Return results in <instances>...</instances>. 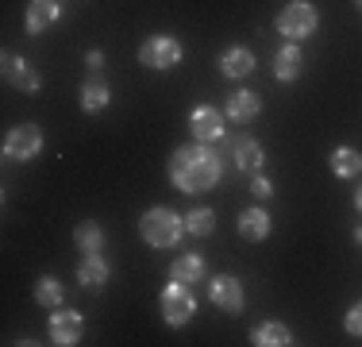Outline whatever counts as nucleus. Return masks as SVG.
<instances>
[{
  "mask_svg": "<svg viewBox=\"0 0 362 347\" xmlns=\"http://www.w3.org/2000/svg\"><path fill=\"white\" fill-rule=\"evenodd\" d=\"M355 243H358V247H362V224H358V228H355Z\"/></svg>",
  "mask_w": 362,
  "mask_h": 347,
  "instance_id": "c85d7f7f",
  "label": "nucleus"
},
{
  "mask_svg": "<svg viewBox=\"0 0 362 347\" xmlns=\"http://www.w3.org/2000/svg\"><path fill=\"white\" fill-rule=\"evenodd\" d=\"M35 301L42 309H62L66 305V285L58 282L54 274H42L35 282Z\"/></svg>",
  "mask_w": 362,
  "mask_h": 347,
  "instance_id": "4be33fe9",
  "label": "nucleus"
},
{
  "mask_svg": "<svg viewBox=\"0 0 362 347\" xmlns=\"http://www.w3.org/2000/svg\"><path fill=\"white\" fill-rule=\"evenodd\" d=\"M181 58H185V47H181L174 35H151L139 47V62L146 69H154V74H166V69L181 66Z\"/></svg>",
  "mask_w": 362,
  "mask_h": 347,
  "instance_id": "423d86ee",
  "label": "nucleus"
},
{
  "mask_svg": "<svg viewBox=\"0 0 362 347\" xmlns=\"http://www.w3.org/2000/svg\"><path fill=\"white\" fill-rule=\"evenodd\" d=\"M300 74H305V50H300V42H281L278 55H274V77L289 85Z\"/></svg>",
  "mask_w": 362,
  "mask_h": 347,
  "instance_id": "2eb2a0df",
  "label": "nucleus"
},
{
  "mask_svg": "<svg viewBox=\"0 0 362 347\" xmlns=\"http://www.w3.org/2000/svg\"><path fill=\"white\" fill-rule=\"evenodd\" d=\"M343 328H347L351 336H358V340H362V301H355V305L347 309V317H343Z\"/></svg>",
  "mask_w": 362,
  "mask_h": 347,
  "instance_id": "a878e982",
  "label": "nucleus"
},
{
  "mask_svg": "<svg viewBox=\"0 0 362 347\" xmlns=\"http://www.w3.org/2000/svg\"><path fill=\"white\" fill-rule=\"evenodd\" d=\"M170 278H177V282H185V285H197L204 278V258L197 255V251L177 255L174 263H170Z\"/></svg>",
  "mask_w": 362,
  "mask_h": 347,
  "instance_id": "412c9836",
  "label": "nucleus"
},
{
  "mask_svg": "<svg viewBox=\"0 0 362 347\" xmlns=\"http://www.w3.org/2000/svg\"><path fill=\"white\" fill-rule=\"evenodd\" d=\"M0 69H4V81L12 85V89H20V93H39L42 89V74L31 66V58L4 50V62H0Z\"/></svg>",
  "mask_w": 362,
  "mask_h": 347,
  "instance_id": "9d476101",
  "label": "nucleus"
},
{
  "mask_svg": "<svg viewBox=\"0 0 362 347\" xmlns=\"http://www.w3.org/2000/svg\"><path fill=\"white\" fill-rule=\"evenodd\" d=\"M81 332H85V317L77 309H50V320H47V336L54 347H74L81 343Z\"/></svg>",
  "mask_w": 362,
  "mask_h": 347,
  "instance_id": "6e6552de",
  "label": "nucleus"
},
{
  "mask_svg": "<svg viewBox=\"0 0 362 347\" xmlns=\"http://www.w3.org/2000/svg\"><path fill=\"white\" fill-rule=\"evenodd\" d=\"M355 208H358V216H362V186L355 189Z\"/></svg>",
  "mask_w": 362,
  "mask_h": 347,
  "instance_id": "cd10ccee",
  "label": "nucleus"
},
{
  "mask_svg": "<svg viewBox=\"0 0 362 347\" xmlns=\"http://www.w3.org/2000/svg\"><path fill=\"white\" fill-rule=\"evenodd\" d=\"M355 8H358V12H362V0H355Z\"/></svg>",
  "mask_w": 362,
  "mask_h": 347,
  "instance_id": "c756f323",
  "label": "nucleus"
},
{
  "mask_svg": "<svg viewBox=\"0 0 362 347\" xmlns=\"http://www.w3.org/2000/svg\"><path fill=\"white\" fill-rule=\"evenodd\" d=\"M158 309H162V320H166L170 328H185L189 320L197 317L193 285H185V282H177V278H170V282L162 285V293H158Z\"/></svg>",
  "mask_w": 362,
  "mask_h": 347,
  "instance_id": "20e7f679",
  "label": "nucleus"
},
{
  "mask_svg": "<svg viewBox=\"0 0 362 347\" xmlns=\"http://www.w3.org/2000/svg\"><path fill=\"white\" fill-rule=\"evenodd\" d=\"M0 151H4L8 162H31V159H39V154H42V127L31 124V120L8 127Z\"/></svg>",
  "mask_w": 362,
  "mask_h": 347,
  "instance_id": "39448f33",
  "label": "nucleus"
},
{
  "mask_svg": "<svg viewBox=\"0 0 362 347\" xmlns=\"http://www.w3.org/2000/svg\"><path fill=\"white\" fill-rule=\"evenodd\" d=\"M62 20V0H28V12H23V28L28 35H42Z\"/></svg>",
  "mask_w": 362,
  "mask_h": 347,
  "instance_id": "f8f14e48",
  "label": "nucleus"
},
{
  "mask_svg": "<svg viewBox=\"0 0 362 347\" xmlns=\"http://www.w3.org/2000/svg\"><path fill=\"white\" fill-rule=\"evenodd\" d=\"M223 178V159L212 151V143H189L170 154V186L185 197H201L216 189Z\"/></svg>",
  "mask_w": 362,
  "mask_h": 347,
  "instance_id": "f257e3e1",
  "label": "nucleus"
},
{
  "mask_svg": "<svg viewBox=\"0 0 362 347\" xmlns=\"http://www.w3.org/2000/svg\"><path fill=\"white\" fill-rule=\"evenodd\" d=\"M139 236H143L146 247H154V251L177 247V243L189 236L185 232V212H177V208H170V205L146 208V212L139 216Z\"/></svg>",
  "mask_w": 362,
  "mask_h": 347,
  "instance_id": "f03ea898",
  "label": "nucleus"
},
{
  "mask_svg": "<svg viewBox=\"0 0 362 347\" xmlns=\"http://www.w3.org/2000/svg\"><path fill=\"white\" fill-rule=\"evenodd\" d=\"M209 301L220 312H228V317L247 312V293H243V285H239V278H231V274H216V278H212V282H209Z\"/></svg>",
  "mask_w": 362,
  "mask_h": 347,
  "instance_id": "1a4fd4ad",
  "label": "nucleus"
},
{
  "mask_svg": "<svg viewBox=\"0 0 362 347\" xmlns=\"http://www.w3.org/2000/svg\"><path fill=\"white\" fill-rule=\"evenodd\" d=\"M77 104H81L85 116H97V112H105L112 104V85L105 81V77H89V81L81 85V93H77Z\"/></svg>",
  "mask_w": 362,
  "mask_h": 347,
  "instance_id": "f3484780",
  "label": "nucleus"
},
{
  "mask_svg": "<svg viewBox=\"0 0 362 347\" xmlns=\"http://www.w3.org/2000/svg\"><path fill=\"white\" fill-rule=\"evenodd\" d=\"M327 166H332L335 178L351 181V178H362V151L351 143H339L332 147V154H327Z\"/></svg>",
  "mask_w": 362,
  "mask_h": 347,
  "instance_id": "6ab92c4d",
  "label": "nucleus"
},
{
  "mask_svg": "<svg viewBox=\"0 0 362 347\" xmlns=\"http://www.w3.org/2000/svg\"><path fill=\"white\" fill-rule=\"evenodd\" d=\"M74 243L81 247V255H93V251L105 247V228H100L97 220H81L74 228Z\"/></svg>",
  "mask_w": 362,
  "mask_h": 347,
  "instance_id": "b1692460",
  "label": "nucleus"
},
{
  "mask_svg": "<svg viewBox=\"0 0 362 347\" xmlns=\"http://www.w3.org/2000/svg\"><path fill=\"white\" fill-rule=\"evenodd\" d=\"M85 66H89L93 74H100V69H105V50H100V47L85 50Z\"/></svg>",
  "mask_w": 362,
  "mask_h": 347,
  "instance_id": "bb28decb",
  "label": "nucleus"
},
{
  "mask_svg": "<svg viewBox=\"0 0 362 347\" xmlns=\"http://www.w3.org/2000/svg\"><path fill=\"white\" fill-rule=\"evenodd\" d=\"M251 343L255 347H289L293 343V328L286 320H262L251 328Z\"/></svg>",
  "mask_w": 362,
  "mask_h": 347,
  "instance_id": "aec40b11",
  "label": "nucleus"
},
{
  "mask_svg": "<svg viewBox=\"0 0 362 347\" xmlns=\"http://www.w3.org/2000/svg\"><path fill=\"white\" fill-rule=\"evenodd\" d=\"M235 228L247 243H262V239H270L274 220H270V212H266L262 205H251V208H243V212L235 216Z\"/></svg>",
  "mask_w": 362,
  "mask_h": 347,
  "instance_id": "ddd939ff",
  "label": "nucleus"
},
{
  "mask_svg": "<svg viewBox=\"0 0 362 347\" xmlns=\"http://www.w3.org/2000/svg\"><path fill=\"white\" fill-rule=\"evenodd\" d=\"M185 232H189V236H197V239H209L212 232H216V212L204 208V205L189 208V212H185Z\"/></svg>",
  "mask_w": 362,
  "mask_h": 347,
  "instance_id": "5701e85b",
  "label": "nucleus"
},
{
  "mask_svg": "<svg viewBox=\"0 0 362 347\" xmlns=\"http://www.w3.org/2000/svg\"><path fill=\"white\" fill-rule=\"evenodd\" d=\"M251 197H255V201H270V197H274V181L266 178L262 170L251 174Z\"/></svg>",
  "mask_w": 362,
  "mask_h": 347,
  "instance_id": "393cba45",
  "label": "nucleus"
},
{
  "mask_svg": "<svg viewBox=\"0 0 362 347\" xmlns=\"http://www.w3.org/2000/svg\"><path fill=\"white\" fill-rule=\"evenodd\" d=\"M316 28H320V8L313 0H289L274 20V31L286 42H305L308 35H316Z\"/></svg>",
  "mask_w": 362,
  "mask_h": 347,
  "instance_id": "7ed1b4c3",
  "label": "nucleus"
},
{
  "mask_svg": "<svg viewBox=\"0 0 362 347\" xmlns=\"http://www.w3.org/2000/svg\"><path fill=\"white\" fill-rule=\"evenodd\" d=\"M231 159H235V170L239 174H258L266 166V151L255 135H239L235 147H231Z\"/></svg>",
  "mask_w": 362,
  "mask_h": 347,
  "instance_id": "dca6fc26",
  "label": "nucleus"
},
{
  "mask_svg": "<svg viewBox=\"0 0 362 347\" xmlns=\"http://www.w3.org/2000/svg\"><path fill=\"white\" fill-rule=\"evenodd\" d=\"M258 112H262V101H258V93H251V89H235L223 101L228 124H251V120H258Z\"/></svg>",
  "mask_w": 362,
  "mask_h": 347,
  "instance_id": "4468645a",
  "label": "nucleus"
},
{
  "mask_svg": "<svg viewBox=\"0 0 362 347\" xmlns=\"http://www.w3.org/2000/svg\"><path fill=\"white\" fill-rule=\"evenodd\" d=\"M220 74L228 77V81H239V77H251L255 74V55H251V47H223V55H220Z\"/></svg>",
  "mask_w": 362,
  "mask_h": 347,
  "instance_id": "a211bd4d",
  "label": "nucleus"
},
{
  "mask_svg": "<svg viewBox=\"0 0 362 347\" xmlns=\"http://www.w3.org/2000/svg\"><path fill=\"white\" fill-rule=\"evenodd\" d=\"M108 278H112V263L100 251H93V255H85L81 263H77V285H81V290L100 293L108 285Z\"/></svg>",
  "mask_w": 362,
  "mask_h": 347,
  "instance_id": "9b49d317",
  "label": "nucleus"
},
{
  "mask_svg": "<svg viewBox=\"0 0 362 347\" xmlns=\"http://www.w3.org/2000/svg\"><path fill=\"white\" fill-rule=\"evenodd\" d=\"M223 132H228V116L216 104H197L189 112V135H193V143H220Z\"/></svg>",
  "mask_w": 362,
  "mask_h": 347,
  "instance_id": "0eeeda50",
  "label": "nucleus"
}]
</instances>
